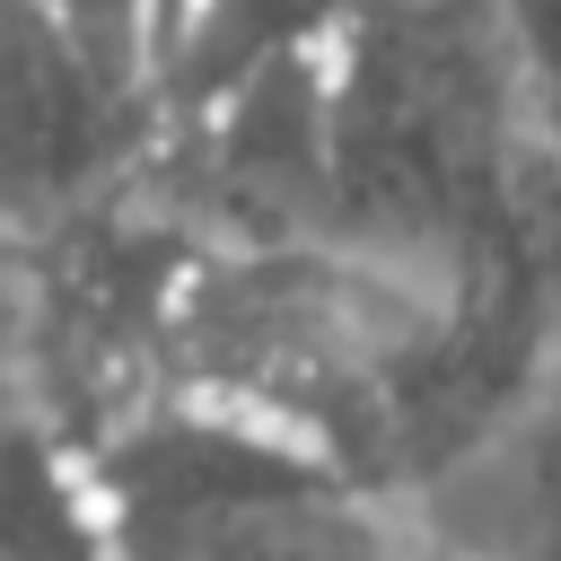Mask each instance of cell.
Listing matches in <instances>:
<instances>
[{"mask_svg": "<svg viewBox=\"0 0 561 561\" xmlns=\"http://www.w3.org/2000/svg\"><path fill=\"white\" fill-rule=\"evenodd\" d=\"M324 70L333 237L430 280L465 272L500 237V175L535 114L500 0H359Z\"/></svg>", "mask_w": 561, "mask_h": 561, "instance_id": "1", "label": "cell"}, {"mask_svg": "<svg viewBox=\"0 0 561 561\" xmlns=\"http://www.w3.org/2000/svg\"><path fill=\"white\" fill-rule=\"evenodd\" d=\"M447 280L377 263L342 237H324V245H202V263L175 298L167 386H193L210 403L280 421L289 438L324 447L359 482L394 351L412 342V324L430 316V298Z\"/></svg>", "mask_w": 561, "mask_h": 561, "instance_id": "2", "label": "cell"}, {"mask_svg": "<svg viewBox=\"0 0 561 561\" xmlns=\"http://www.w3.org/2000/svg\"><path fill=\"white\" fill-rule=\"evenodd\" d=\"M202 228L140 175L114 202L61 219L26 245V351L18 394L61 421L79 447L105 438L123 412H140L167 386V333L175 298L202 263Z\"/></svg>", "mask_w": 561, "mask_h": 561, "instance_id": "3", "label": "cell"}, {"mask_svg": "<svg viewBox=\"0 0 561 561\" xmlns=\"http://www.w3.org/2000/svg\"><path fill=\"white\" fill-rule=\"evenodd\" d=\"M149 184L210 245H324L333 237V70L280 53L219 96L167 114Z\"/></svg>", "mask_w": 561, "mask_h": 561, "instance_id": "4", "label": "cell"}, {"mask_svg": "<svg viewBox=\"0 0 561 561\" xmlns=\"http://www.w3.org/2000/svg\"><path fill=\"white\" fill-rule=\"evenodd\" d=\"M167 105L149 79L96 61L44 9L0 0V228L18 245L149 175Z\"/></svg>", "mask_w": 561, "mask_h": 561, "instance_id": "5", "label": "cell"}, {"mask_svg": "<svg viewBox=\"0 0 561 561\" xmlns=\"http://www.w3.org/2000/svg\"><path fill=\"white\" fill-rule=\"evenodd\" d=\"M412 561H561V333L517 403L403 500H386Z\"/></svg>", "mask_w": 561, "mask_h": 561, "instance_id": "6", "label": "cell"}, {"mask_svg": "<svg viewBox=\"0 0 561 561\" xmlns=\"http://www.w3.org/2000/svg\"><path fill=\"white\" fill-rule=\"evenodd\" d=\"M0 561H140L96 491L88 447L26 394L0 403Z\"/></svg>", "mask_w": 561, "mask_h": 561, "instance_id": "7", "label": "cell"}, {"mask_svg": "<svg viewBox=\"0 0 561 561\" xmlns=\"http://www.w3.org/2000/svg\"><path fill=\"white\" fill-rule=\"evenodd\" d=\"M359 18V0H193V18L175 26L167 61H158V105L184 114L202 96H219L228 79L280 61V53H316Z\"/></svg>", "mask_w": 561, "mask_h": 561, "instance_id": "8", "label": "cell"}, {"mask_svg": "<svg viewBox=\"0 0 561 561\" xmlns=\"http://www.w3.org/2000/svg\"><path fill=\"white\" fill-rule=\"evenodd\" d=\"M500 237L561 316V114H526L500 175Z\"/></svg>", "mask_w": 561, "mask_h": 561, "instance_id": "9", "label": "cell"}, {"mask_svg": "<svg viewBox=\"0 0 561 561\" xmlns=\"http://www.w3.org/2000/svg\"><path fill=\"white\" fill-rule=\"evenodd\" d=\"M26 9H44L96 61H114V70H131V79L158 88V0H26Z\"/></svg>", "mask_w": 561, "mask_h": 561, "instance_id": "10", "label": "cell"}, {"mask_svg": "<svg viewBox=\"0 0 561 561\" xmlns=\"http://www.w3.org/2000/svg\"><path fill=\"white\" fill-rule=\"evenodd\" d=\"M500 35L517 53L526 105L535 114H561V0H500Z\"/></svg>", "mask_w": 561, "mask_h": 561, "instance_id": "11", "label": "cell"}, {"mask_svg": "<svg viewBox=\"0 0 561 561\" xmlns=\"http://www.w3.org/2000/svg\"><path fill=\"white\" fill-rule=\"evenodd\" d=\"M184 18H193V0H158V61H167V44H175Z\"/></svg>", "mask_w": 561, "mask_h": 561, "instance_id": "12", "label": "cell"}]
</instances>
